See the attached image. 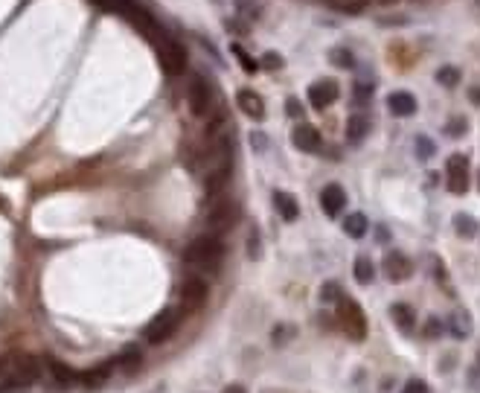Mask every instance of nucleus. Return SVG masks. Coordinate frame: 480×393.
Listing matches in <instances>:
<instances>
[{
  "mask_svg": "<svg viewBox=\"0 0 480 393\" xmlns=\"http://www.w3.org/2000/svg\"><path fill=\"white\" fill-rule=\"evenodd\" d=\"M338 321H341L344 332L352 341H364L367 338V315H364V309L358 306L352 298H347V294L338 300Z\"/></svg>",
  "mask_w": 480,
  "mask_h": 393,
  "instance_id": "obj_5",
  "label": "nucleus"
},
{
  "mask_svg": "<svg viewBox=\"0 0 480 393\" xmlns=\"http://www.w3.org/2000/svg\"><path fill=\"white\" fill-rule=\"evenodd\" d=\"M370 96H373V85H367V82H358V85L352 88V102H355V105L370 102Z\"/></svg>",
  "mask_w": 480,
  "mask_h": 393,
  "instance_id": "obj_31",
  "label": "nucleus"
},
{
  "mask_svg": "<svg viewBox=\"0 0 480 393\" xmlns=\"http://www.w3.org/2000/svg\"><path fill=\"white\" fill-rule=\"evenodd\" d=\"M152 47H155V53H157L163 70L169 73V76H181V73L186 70V50H184V47H181L172 35L163 33Z\"/></svg>",
  "mask_w": 480,
  "mask_h": 393,
  "instance_id": "obj_4",
  "label": "nucleus"
},
{
  "mask_svg": "<svg viewBox=\"0 0 480 393\" xmlns=\"http://www.w3.org/2000/svg\"><path fill=\"white\" fill-rule=\"evenodd\" d=\"M344 204H347V192H344L341 184H326V187L320 189V207H323V213H326L329 218L341 216Z\"/></svg>",
  "mask_w": 480,
  "mask_h": 393,
  "instance_id": "obj_13",
  "label": "nucleus"
},
{
  "mask_svg": "<svg viewBox=\"0 0 480 393\" xmlns=\"http://www.w3.org/2000/svg\"><path fill=\"white\" fill-rule=\"evenodd\" d=\"M178 324H181V312L175 309H163L155 321L143 329V338H146L149 344H166L175 332H178Z\"/></svg>",
  "mask_w": 480,
  "mask_h": 393,
  "instance_id": "obj_7",
  "label": "nucleus"
},
{
  "mask_svg": "<svg viewBox=\"0 0 480 393\" xmlns=\"http://www.w3.org/2000/svg\"><path fill=\"white\" fill-rule=\"evenodd\" d=\"M440 332H443V324L437 321V317H431V321L425 324V338H440Z\"/></svg>",
  "mask_w": 480,
  "mask_h": 393,
  "instance_id": "obj_40",
  "label": "nucleus"
},
{
  "mask_svg": "<svg viewBox=\"0 0 480 393\" xmlns=\"http://www.w3.org/2000/svg\"><path fill=\"white\" fill-rule=\"evenodd\" d=\"M0 367H4V361H0Z\"/></svg>",
  "mask_w": 480,
  "mask_h": 393,
  "instance_id": "obj_47",
  "label": "nucleus"
},
{
  "mask_svg": "<svg viewBox=\"0 0 480 393\" xmlns=\"http://www.w3.org/2000/svg\"><path fill=\"white\" fill-rule=\"evenodd\" d=\"M12 364H15V376L12 379H18L20 385H32L41 376V361L32 358V356H18Z\"/></svg>",
  "mask_w": 480,
  "mask_h": 393,
  "instance_id": "obj_15",
  "label": "nucleus"
},
{
  "mask_svg": "<svg viewBox=\"0 0 480 393\" xmlns=\"http://www.w3.org/2000/svg\"><path fill=\"white\" fill-rule=\"evenodd\" d=\"M93 4H100V6H105V9H108V6H111V0H93Z\"/></svg>",
  "mask_w": 480,
  "mask_h": 393,
  "instance_id": "obj_44",
  "label": "nucleus"
},
{
  "mask_svg": "<svg viewBox=\"0 0 480 393\" xmlns=\"http://www.w3.org/2000/svg\"><path fill=\"white\" fill-rule=\"evenodd\" d=\"M390 317H393V324L404 335H411L414 327H416V312H414V306H407V303H393L390 306Z\"/></svg>",
  "mask_w": 480,
  "mask_h": 393,
  "instance_id": "obj_18",
  "label": "nucleus"
},
{
  "mask_svg": "<svg viewBox=\"0 0 480 393\" xmlns=\"http://www.w3.org/2000/svg\"><path fill=\"white\" fill-rule=\"evenodd\" d=\"M355 280L361 283V286H370V283L376 280V268H373V262H370L367 257H358V259H355Z\"/></svg>",
  "mask_w": 480,
  "mask_h": 393,
  "instance_id": "obj_24",
  "label": "nucleus"
},
{
  "mask_svg": "<svg viewBox=\"0 0 480 393\" xmlns=\"http://www.w3.org/2000/svg\"><path fill=\"white\" fill-rule=\"evenodd\" d=\"M329 61H332L335 67H347V70L355 67V56L347 50V47H335V50L329 53Z\"/></svg>",
  "mask_w": 480,
  "mask_h": 393,
  "instance_id": "obj_29",
  "label": "nucleus"
},
{
  "mask_svg": "<svg viewBox=\"0 0 480 393\" xmlns=\"http://www.w3.org/2000/svg\"><path fill=\"white\" fill-rule=\"evenodd\" d=\"M236 105L239 111H245L251 119H265V102H262V96L256 90H239L236 93Z\"/></svg>",
  "mask_w": 480,
  "mask_h": 393,
  "instance_id": "obj_14",
  "label": "nucleus"
},
{
  "mask_svg": "<svg viewBox=\"0 0 480 393\" xmlns=\"http://www.w3.org/2000/svg\"><path fill=\"white\" fill-rule=\"evenodd\" d=\"M338 96H341V88H338L335 79H320V82H315L308 88V102H311V108H318V111L329 108Z\"/></svg>",
  "mask_w": 480,
  "mask_h": 393,
  "instance_id": "obj_11",
  "label": "nucleus"
},
{
  "mask_svg": "<svg viewBox=\"0 0 480 393\" xmlns=\"http://www.w3.org/2000/svg\"><path fill=\"white\" fill-rule=\"evenodd\" d=\"M466 129H469V119H466V117H454V119H448L445 134H448V137H463Z\"/></svg>",
  "mask_w": 480,
  "mask_h": 393,
  "instance_id": "obj_32",
  "label": "nucleus"
},
{
  "mask_svg": "<svg viewBox=\"0 0 480 393\" xmlns=\"http://www.w3.org/2000/svg\"><path fill=\"white\" fill-rule=\"evenodd\" d=\"M285 114H288V117H300V114H303L300 100H294V96H288V100H285Z\"/></svg>",
  "mask_w": 480,
  "mask_h": 393,
  "instance_id": "obj_39",
  "label": "nucleus"
},
{
  "mask_svg": "<svg viewBox=\"0 0 480 393\" xmlns=\"http://www.w3.org/2000/svg\"><path fill=\"white\" fill-rule=\"evenodd\" d=\"M140 358H143V356H140V350H137V347H128L123 356H119V358H114V361H116L119 367H123L126 373H134L137 367H140Z\"/></svg>",
  "mask_w": 480,
  "mask_h": 393,
  "instance_id": "obj_28",
  "label": "nucleus"
},
{
  "mask_svg": "<svg viewBox=\"0 0 480 393\" xmlns=\"http://www.w3.org/2000/svg\"><path fill=\"white\" fill-rule=\"evenodd\" d=\"M184 259H186V265L201 268V271H210V274H212V271H219V265H222V259H224V242L215 236V233L198 236V239H192V242L186 245Z\"/></svg>",
  "mask_w": 480,
  "mask_h": 393,
  "instance_id": "obj_1",
  "label": "nucleus"
},
{
  "mask_svg": "<svg viewBox=\"0 0 480 393\" xmlns=\"http://www.w3.org/2000/svg\"><path fill=\"white\" fill-rule=\"evenodd\" d=\"M236 9H239V18H245V20H256L262 15L259 0H236Z\"/></svg>",
  "mask_w": 480,
  "mask_h": 393,
  "instance_id": "obj_27",
  "label": "nucleus"
},
{
  "mask_svg": "<svg viewBox=\"0 0 480 393\" xmlns=\"http://www.w3.org/2000/svg\"><path fill=\"white\" fill-rule=\"evenodd\" d=\"M292 143L297 146L300 152H308V155H315V152H320V146H323V137H320V131L315 129V126H308V122H300V126L292 131Z\"/></svg>",
  "mask_w": 480,
  "mask_h": 393,
  "instance_id": "obj_12",
  "label": "nucleus"
},
{
  "mask_svg": "<svg viewBox=\"0 0 480 393\" xmlns=\"http://www.w3.org/2000/svg\"><path fill=\"white\" fill-rule=\"evenodd\" d=\"M111 370H114V364H111V361H105V364H100V367H93V370L82 373V376H79V382H82L85 387L96 390V387H102V385L111 379Z\"/></svg>",
  "mask_w": 480,
  "mask_h": 393,
  "instance_id": "obj_19",
  "label": "nucleus"
},
{
  "mask_svg": "<svg viewBox=\"0 0 480 393\" xmlns=\"http://www.w3.org/2000/svg\"><path fill=\"white\" fill-rule=\"evenodd\" d=\"M437 82H440L443 88H457V85H460V67H457V64H443V67L437 70Z\"/></svg>",
  "mask_w": 480,
  "mask_h": 393,
  "instance_id": "obj_23",
  "label": "nucleus"
},
{
  "mask_svg": "<svg viewBox=\"0 0 480 393\" xmlns=\"http://www.w3.org/2000/svg\"><path fill=\"white\" fill-rule=\"evenodd\" d=\"M262 64H265L268 70H280L282 67V56L280 53H265V56H262Z\"/></svg>",
  "mask_w": 480,
  "mask_h": 393,
  "instance_id": "obj_38",
  "label": "nucleus"
},
{
  "mask_svg": "<svg viewBox=\"0 0 480 393\" xmlns=\"http://www.w3.org/2000/svg\"><path fill=\"white\" fill-rule=\"evenodd\" d=\"M416 152H419V160H431V158H434V152H437V146L431 143L425 134H419L416 137Z\"/></svg>",
  "mask_w": 480,
  "mask_h": 393,
  "instance_id": "obj_33",
  "label": "nucleus"
},
{
  "mask_svg": "<svg viewBox=\"0 0 480 393\" xmlns=\"http://www.w3.org/2000/svg\"><path fill=\"white\" fill-rule=\"evenodd\" d=\"M477 364H480V350H477Z\"/></svg>",
  "mask_w": 480,
  "mask_h": 393,
  "instance_id": "obj_46",
  "label": "nucleus"
},
{
  "mask_svg": "<svg viewBox=\"0 0 480 393\" xmlns=\"http://www.w3.org/2000/svg\"><path fill=\"white\" fill-rule=\"evenodd\" d=\"M233 56H236L239 61H242V70H248V73H256V70H259V61H256V59H251V56H248L239 44H233Z\"/></svg>",
  "mask_w": 480,
  "mask_h": 393,
  "instance_id": "obj_34",
  "label": "nucleus"
},
{
  "mask_svg": "<svg viewBox=\"0 0 480 393\" xmlns=\"http://www.w3.org/2000/svg\"><path fill=\"white\" fill-rule=\"evenodd\" d=\"M224 393H248V390H245V385H227Z\"/></svg>",
  "mask_w": 480,
  "mask_h": 393,
  "instance_id": "obj_42",
  "label": "nucleus"
},
{
  "mask_svg": "<svg viewBox=\"0 0 480 393\" xmlns=\"http://www.w3.org/2000/svg\"><path fill=\"white\" fill-rule=\"evenodd\" d=\"M448 329L454 338H469L472 335V317L466 312H454L451 321H448Z\"/></svg>",
  "mask_w": 480,
  "mask_h": 393,
  "instance_id": "obj_22",
  "label": "nucleus"
},
{
  "mask_svg": "<svg viewBox=\"0 0 480 393\" xmlns=\"http://www.w3.org/2000/svg\"><path fill=\"white\" fill-rule=\"evenodd\" d=\"M402 393H431V390H428V385H425L422 379H411V382L404 385V390H402Z\"/></svg>",
  "mask_w": 480,
  "mask_h": 393,
  "instance_id": "obj_37",
  "label": "nucleus"
},
{
  "mask_svg": "<svg viewBox=\"0 0 480 393\" xmlns=\"http://www.w3.org/2000/svg\"><path fill=\"white\" fill-rule=\"evenodd\" d=\"M248 257H251V259H259V257H262V245H259V230H256V228H253L251 236H248Z\"/></svg>",
  "mask_w": 480,
  "mask_h": 393,
  "instance_id": "obj_36",
  "label": "nucleus"
},
{
  "mask_svg": "<svg viewBox=\"0 0 480 393\" xmlns=\"http://www.w3.org/2000/svg\"><path fill=\"white\" fill-rule=\"evenodd\" d=\"M367 230H370V222H367L364 213H349V216L344 218V233H347V236L361 239V236H367Z\"/></svg>",
  "mask_w": 480,
  "mask_h": 393,
  "instance_id": "obj_20",
  "label": "nucleus"
},
{
  "mask_svg": "<svg viewBox=\"0 0 480 393\" xmlns=\"http://www.w3.org/2000/svg\"><path fill=\"white\" fill-rule=\"evenodd\" d=\"M448 172V189L454 195H463L469 189V158L466 155H451L445 163Z\"/></svg>",
  "mask_w": 480,
  "mask_h": 393,
  "instance_id": "obj_9",
  "label": "nucleus"
},
{
  "mask_svg": "<svg viewBox=\"0 0 480 393\" xmlns=\"http://www.w3.org/2000/svg\"><path fill=\"white\" fill-rule=\"evenodd\" d=\"M367 117H361V114H352L349 119H347V140L349 143H361L364 140V134H367Z\"/></svg>",
  "mask_w": 480,
  "mask_h": 393,
  "instance_id": "obj_21",
  "label": "nucleus"
},
{
  "mask_svg": "<svg viewBox=\"0 0 480 393\" xmlns=\"http://www.w3.org/2000/svg\"><path fill=\"white\" fill-rule=\"evenodd\" d=\"M251 143L256 146L259 152H262V149H265V146H268V140H265V134H262V131H253V134H251Z\"/></svg>",
  "mask_w": 480,
  "mask_h": 393,
  "instance_id": "obj_41",
  "label": "nucleus"
},
{
  "mask_svg": "<svg viewBox=\"0 0 480 393\" xmlns=\"http://www.w3.org/2000/svg\"><path fill=\"white\" fill-rule=\"evenodd\" d=\"M239 204L230 199V195L219 192V195H210V204H207V225L219 233V230H230L239 222Z\"/></svg>",
  "mask_w": 480,
  "mask_h": 393,
  "instance_id": "obj_3",
  "label": "nucleus"
},
{
  "mask_svg": "<svg viewBox=\"0 0 480 393\" xmlns=\"http://www.w3.org/2000/svg\"><path fill=\"white\" fill-rule=\"evenodd\" d=\"M47 367H50V373H53V379H56L59 385H67V382L79 379L73 370H70L67 364H61V361H56V358H47Z\"/></svg>",
  "mask_w": 480,
  "mask_h": 393,
  "instance_id": "obj_25",
  "label": "nucleus"
},
{
  "mask_svg": "<svg viewBox=\"0 0 480 393\" xmlns=\"http://www.w3.org/2000/svg\"><path fill=\"white\" fill-rule=\"evenodd\" d=\"M381 268H384V277H388L390 283H404L407 277L414 274V262L407 259V254H402V251H388L384 254Z\"/></svg>",
  "mask_w": 480,
  "mask_h": 393,
  "instance_id": "obj_8",
  "label": "nucleus"
},
{
  "mask_svg": "<svg viewBox=\"0 0 480 393\" xmlns=\"http://www.w3.org/2000/svg\"><path fill=\"white\" fill-rule=\"evenodd\" d=\"M207 283L201 277H186L184 286H181V306L184 312H196L207 303Z\"/></svg>",
  "mask_w": 480,
  "mask_h": 393,
  "instance_id": "obj_10",
  "label": "nucleus"
},
{
  "mask_svg": "<svg viewBox=\"0 0 480 393\" xmlns=\"http://www.w3.org/2000/svg\"><path fill=\"white\" fill-rule=\"evenodd\" d=\"M388 108L396 117H411V114H416V100H414V93H407V90H393L388 96Z\"/></svg>",
  "mask_w": 480,
  "mask_h": 393,
  "instance_id": "obj_17",
  "label": "nucleus"
},
{
  "mask_svg": "<svg viewBox=\"0 0 480 393\" xmlns=\"http://www.w3.org/2000/svg\"><path fill=\"white\" fill-rule=\"evenodd\" d=\"M381 4H393V0H381Z\"/></svg>",
  "mask_w": 480,
  "mask_h": 393,
  "instance_id": "obj_45",
  "label": "nucleus"
},
{
  "mask_svg": "<svg viewBox=\"0 0 480 393\" xmlns=\"http://www.w3.org/2000/svg\"><path fill=\"white\" fill-rule=\"evenodd\" d=\"M454 230H457L463 239H472L477 233V222L469 213H457V216H454Z\"/></svg>",
  "mask_w": 480,
  "mask_h": 393,
  "instance_id": "obj_26",
  "label": "nucleus"
},
{
  "mask_svg": "<svg viewBox=\"0 0 480 393\" xmlns=\"http://www.w3.org/2000/svg\"><path fill=\"white\" fill-rule=\"evenodd\" d=\"M341 298H344V294H341L338 283H323V288H320V300L323 303H338Z\"/></svg>",
  "mask_w": 480,
  "mask_h": 393,
  "instance_id": "obj_30",
  "label": "nucleus"
},
{
  "mask_svg": "<svg viewBox=\"0 0 480 393\" xmlns=\"http://www.w3.org/2000/svg\"><path fill=\"white\" fill-rule=\"evenodd\" d=\"M274 207H277V213L282 216V222H297L300 204H297V199H294L292 192L277 189V192H274Z\"/></svg>",
  "mask_w": 480,
  "mask_h": 393,
  "instance_id": "obj_16",
  "label": "nucleus"
},
{
  "mask_svg": "<svg viewBox=\"0 0 480 393\" xmlns=\"http://www.w3.org/2000/svg\"><path fill=\"white\" fill-rule=\"evenodd\" d=\"M108 9H114V12H119L123 15L131 27L140 33V35H146L149 38V44H155L160 35H163V27L157 23V18L149 12V9H143L137 0H111V6Z\"/></svg>",
  "mask_w": 480,
  "mask_h": 393,
  "instance_id": "obj_2",
  "label": "nucleus"
},
{
  "mask_svg": "<svg viewBox=\"0 0 480 393\" xmlns=\"http://www.w3.org/2000/svg\"><path fill=\"white\" fill-rule=\"evenodd\" d=\"M186 102H189V111L196 114V117H210L212 114L215 93H212V88H210V82L204 76H189Z\"/></svg>",
  "mask_w": 480,
  "mask_h": 393,
  "instance_id": "obj_6",
  "label": "nucleus"
},
{
  "mask_svg": "<svg viewBox=\"0 0 480 393\" xmlns=\"http://www.w3.org/2000/svg\"><path fill=\"white\" fill-rule=\"evenodd\" d=\"M469 100H472L474 105H480V88H472V90H469Z\"/></svg>",
  "mask_w": 480,
  "mask_h": 393,
  "instance_id": "obj_43",
  "label": "nucleus"
},
{
  "mask_svg": "<svg viewBox=\"0 0 480 393\" xmlns=\"http://www.w3.org/2000/svg\"><path fill=\"white\" fill-rule=\"evenodd\" d=\"M338 6L341 12H349V15H355V12H364L367 9V0H338Z\"/></svg>",
  "mask_w": 480,
  "mask_h": 393,
  "instance_id": "obj_35",
  "label": "nucleus"
}]
</instances>
